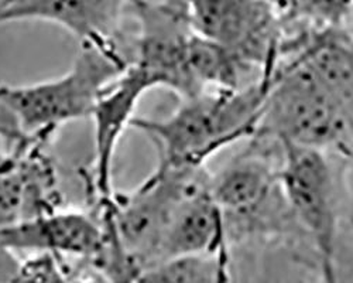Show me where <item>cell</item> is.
Listing matches in <instances>:
<instances>
[{
	"instance_id": "11",
	"label": "cell",
	"mask_w": 353,
	"mask_h": 283,
	"mask_svg": "<svg viewBox=\"0 0 353 283\" xmlns=\"http://www.w3.org/2000/svg\"><path fill=\"white\" fill-rule=\"evenodd\" d=\"M103 244V228L79 211L52 210L0 228V246L9 251L52 253L57 257L97 260Z\"/></svg>"
},
{
	"instance_id": "19",
	"label": "cell",
	"mask_w": 353,
	"mask_h": 283,
	"mask_svg": "<svg viewBox=\"0 0 353 283\" xmlns=\"http://www.w3.org/2000/svg\"><path fill=\"white\" fill-rule=\"evenodd\" d=\"M6 156H8V155H5L3 152H0V160H3Z\"/></svg>"
},
{
	"instance_id": "7",
	"label": "cell",
	"mask_w": 353,
	"mask_h": 283,
	"mask_svg": "<svg viewBox=\"0 0 353 283\" xmlns=\"http://www.w3.org/2000/svg\"><path fill=\"white\" fill-rule=\"evenodd\" d=\"M194 32L219 46L257 74L280 61L284 19L274 0H184Z\"/></svg>"
},
{
	"instance_id": "5",
	"label": "cell",
	"mask_w": 353,
	"mask_h": 283,
	"mask_svg": "<svg viewBox=\"0 0 353 283\" xmlns=\"http://www.w3.org/2000/svg\"><path fill=\"white\" fill-rule=\"evenodd\" d=\"M210 184L207 166L176 167L159 163L133 191L113 193L108 200L98 203L106 208L137 277L159 261L164 235L180 206Z\"/></svg>"
},
{
	"instance_id": "13",
	"label": "cell",
	"mask_w": 353,
	"mask_h": 283,
	"mask_svg": "<svg viewBox=\"0 0 353 283\" xmlns=\"http://www.w3.org/2000/svg\"><path fill=\"white\" fill-rule=\"evenodd\" d=\"M40 139L17 145L14 164L0 175V228L55 210L52 170L39 153Z\"/></svg>"
},
{
	"instance_id": "3",
	"label": "cell",
	"mask_w": 353,
	"mask_h": 283,
	"mask_svg": "<svg viewBox=\"0 0 353 283\" xmlns=\"http://www.w3.org/2000/svg\"><path fill=\"white\" fill-rule=\"evenodd\" d=\"M129 63L117 47L81 44L64 75L26 85H0V108L26 136H50L67 122L90 117L105 85Z\"/></svg>"
},
{
	"instance_id": "4",
	"label": "cell",
	"mask_w": 353,
	"mask_h": 283,
	"mask_svg": "<svg viewBox=\"0 0 353 283\" xmlns=\"http://www.w3.org/2000/svg\"><path fill=\"white\" fill-rule=\"evenodd\" d=\"M352 125L353 118L321 88L297 57H281L256 135L342 153Z\"/></svg>"
},
{
	"instance_id": "14",
	"label": "cell",
	"mask_w": 353,
	"mask_h": 283,
	"mask_svg": "<svg viewBox=\"0 0 353 283\" xmlns=\"http://www.w3.org/2000/svg\"><path fill=\"white\" fill-rule=\"evenodd\" d=\"M188 253H214L230 261L223 214L211 194V184L188 197L175 213L164 235L157 262Z\"/></svg>"
},
{
	"instance_id": "17",
	"label": "cell",
	"mask_w": 353,
	"mask_h": 283,
	"mask_svg": "<svg viewBox=\"0 0 353 283\" xmlns=\"http://www.w3.org/2000/svg\"><path fill=\"white\" fill-rule=\"evenodd\" d=\"M16 159H17V153L14 152L12 155H8L3 160H0V175H2L3 172H6L8 168H10L14 164Z\"/></svg>"
},
{
	"instance_id": "16",
	"label": "cell",
	"mask_w": 353,
	"mask_h": 283,
	"mask_svg": "<svg viewBox=\"0 0 353 283\" xmlns=\"http://www.w3.org/2000/svg\"><path fill=\"white\" fill-rule=\"evenodd\" d=\"M0 136L6 140L14 142V144H20L26 139V136L21 133V130L16 126V124L9 118L3 119L0 118Z\"/></svg>"
},
{
	"instance_id": "10",
	"label": "cell",
	"mask_w": 353,
	"mask_h": 283,
	"mask_svg": "<svg viewBox=\"0 0 353 283\" xmlns=\"http://www.w3.org/2000/svg\"><path fill=\"white\" fill-rule=\"evenodd\" d=\"M129 0H0V26L46 21L65 28L79 44L116 47Z\"/></svg>"
},
{
	"instance_id": "12",
	"label": "cell",
	"mask_w": 353,
	"mask_h": 283,
	"mask_svg": "<svg viewBox=\"0 0 353 283\" xmlns=\"http://www.w3.org/2000/svg\"><path fill=\"white\" fill-rule=\"evenodd\" d=\"M294 55L321 88L353 118V36L347 28H303L284 40L283 54Z\"/></svg>"
},
{
	"instance_id": "6",
	"label": "cell",
	"mask_w": 353,
	"mask_h": 283,
	"mask_svg": "<svg viewBox=\"0 0 353 283\" xmlns=\"http://www.w3.org/2000/svg\"><path fill=\"white\" fill-rule=\"evenodd\" d=\"M281 145L280 183L287 204L318 257L322 279L336 280L339 249V188L328 152Z\"/></svg>"
},
{
	"instance_id": "2",
	"label": "cell",
	"mask_w": 353,
	"mask_h": 283,
	"mask_svg": "<svg viewBox=\"0 0 353 283\" xmlns=\"http://www.w3.org/2000/svg\"><path fill=\"white\" fill-rule=\"evenodd\" d=\"M250 139L249 148L211 175V194L223 214L229 245L304 237L280 183L281 145L268 136Z\"/></svg>"
},
{
	"instance_id": "15",
	"label": "cell",
	"mask_w": 353,
	"mask_h": 283,
	"mask_svg": "<svg viewBox=\"0 0 353 283\" xmlns=\"http://www.w3.org/2000/svg\"><path fill=\"white\" fill-rule=\"evenodd\" d=\"M230 279V261L214 253L170 257L144 269L137 277L140 282L172 283H222Z\"/></svg>"
},
{
	"instance_id": "9",
	"label": "cell",
	"mask_w": 353,
	"mask_h": 283,
	"mask_svg": "<svg viewBox=\"0 0 353 283\" xmlns=\"http://www.w3.org/2000/svg\"><path fill=\"white\" fill-rule=\"evenodd\" d=\"M154 88L147 77L132 61L106 84L98 95L90 118L94 122V175L92 187L97 200L103 202L113 195L112 170L116 149L136 118V109L143 95Z\"/></svg>"
},
{
	"instance_id": "1",
	"label": "cell",
	"mask_w": 353,
	"mask_h": 283,
	"mask_svg": "<svg viewBox=\"0 0 353 283\" xmlns=\"http://www.w3.org/2000/svg\"><path fill=\"white\" fill-rule=\"evenodd\" d=\"M273 72L234 90H205L181 99L170 117L134 118L132 126L149 136L165 166H207V162L242 139L256 135Z\"/></svg>"
},
{
	"instance_id": "8",
	"label": "cell",
	"mask_w": 353,
	"mask_h": 283,
	"mask_svg": "<svg viewBox=\"0 0 353 283\" xmlns=\"http://www.w3.org/2000/svg\"><path fill=\"white\" fill-rule=\"evenodd\" d=\"M137 20L136 64L153 87H165L181 99L202 92L187 61L188 44L195 33L184 0H129Z\"/></svg>"
},
{
	"instance_id": "18",
	"label": "cell",
	"mask_w": 353,
	"mask_h": 283,
	"mask_svg": "<svg viewBox=\"0 0 353 283\" xmlns=\"http://www.w3.org/2000/svg\"><path fill=\"white\" fill-rule=\"evenodd\" d=\"M342 153H343L345 156H347V157L353 162V125H352V129H350L347 142H346V145H345Z\"/></svg>"
}]
</instances>
